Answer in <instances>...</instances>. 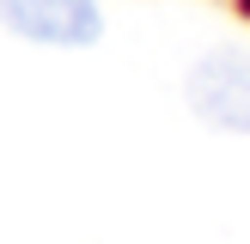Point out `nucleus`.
<instances>
[{
  "mask_svg": "<svg viewBox=\"0 0 250 244\" xmlns=\"http://www.w3.org/2000/svg\"><path fill=\"white\" fill-rule=\"evenodd\" d=\"M183 98H189V110L208 128L250 134V49H214V55H202L189 67V80H183Z\"/></svg>",
  "mask_w": 250,
  "mask_h": 244,
  "instance_id": "1",
  "label": "nucleus"
},
{
  "mask_svg": "<svg viewBox=\"0 0 250 244\" xmlns=\"http://www.w3.org/2000/svg\"><path fill=\"white\" fill-rule=\"evenodd\" d=\"M0 24L43 49H85L104 37L98 0H0Z\"/></svg>",
  "mask_w": 250,
  "mask_h": 244,
  "instance_id": "2",
  "label": "nucleus"
}]
</instances>
